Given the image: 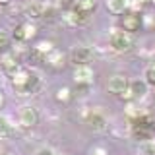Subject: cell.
Instances as JSON below:
<instances>
[{"label":"cell","mask_w":155,"mask_h":155,"mask_svg":"<svg viewBox=\"0 0 155 155\" xmlns=\"http://www.w3.org/2000/svg\"><path fill=\"white\" fill-rule=\"evenodd\" d=\"M149 4H153V6H155V0H149Z\"/></svg>","instance_id":"28"},{"label":"cell","mask_w":155,"mask_h":155,"mask_svg":"<svg viewBox=\"0 0 155 155\" xmlns=\"http://www.w3.org/2000/svg\"><path fill=\"white\" fill-rule=\"evenodd\" d=\"M130 128H132V136L140 142H149L155 136V120H151V116L147 113L140 114L138 118L130 120Z\"/></svg>","instance_id":"1"},{"label":"cell","mask_w":155,"mask_h":155,"mask_svg":"<svg viewBox=\"0 0 155 155\" xmlns=\"http://www.w3.org/2000/svg\"><path fill=\"white\" fill-rule=\"evenodd\" d=\"M2 105H4V93L0 91V109H2Z\"/></svg>","instance_id":"25"},{"label":"cell","mask_w":155,"mask_h":155,"mask_svg":"<svg viewBox=\"0 0 155 155\" xmlns=\"http://www.w3.org/2000/svg\"><path fill=\"white\" fill-rule=\"evenodd\" d=\"M140 155H155V142L149 140V142H142L140 143V149H138Z\"/></svg>","instance_id":"18"},{"label":"cell","mask_w":155,"mask_h":155,"mask_svg":"<svg viewBox=\"0 0 155 155\" xmlns=\"http://www.w3.org/2000/svg\"><path fill=\"white\" fill-rule=\"evenodd\" d=\"M130 6H132V2H130V0H107V8H109V12L114 14V16L124 14Z\"/></svg>","instance_id":"13"},{"label":"cell","mask_w":155,"mask_h":155,"mask_svg":"<svg viewBox=\"0 0 155 155\" xmlns=\"http://www.w3.org/2000/svg\"><path fill=\"white\" fill-rule=\"evenodd\" d=\"M45 62L48 66H52V68H62V64H64V54H62L58 48H54V51H51L47 54Z\"/></svg>","instance_id":"15"},{"label":"cell","mask_w":155,"mask_h":155,"mask_svg":"<svg viewBox=\"0 0 155 155\" xmlns=\"http://www.w3.org/2000/svg\"><path fill=\"white\" fill-rule=\"evenodd\" d=\"M128 87H130V81H128V78L122 76V74H114L109 80V84H107V89L113 95H124L126 91H128Z\"/></svg>","instance_id":"8"},{"label":"cell","mask_w":155,"mask_h":155,"mask_svg":"<svg viewBox=\"0 0 155 155\" xmlns=\"http://www.w3.org/2000/svg\"><path fill=\"white\" fill-rule=\"evenodd\" d=\"M89 155H107V149L105 147H99V145H97V147H93L89 151Z\"/></svg>","instance_id":"24"},{"label":"cell","mask_w":155,"mask_h":155,"mask_svg":"<svg viewBox=\"0 0 155 155\" xmlns=\"http://www.w3.org/2000/svg\"><path fill=\"white\" fill-rule=\"evenodd\" d=\"M10 51V35L6 31H0V54Z\"/></svg>","instance_id":"22"},{"label":"cell","mask_w":155,"mask_h":155,"mask_svg":"<svg viewBox=\"0 0 155 155\" xmlns=\"http://www.w3.org/2000/svg\"><path fill=\"white\" fill-rule=\"evenodd\" d=\"M14 124H12V120L8 118V116H4V114H0V140H10L14 136Z\"/></svg>","instance_id":"14"},{"label":"cell","mask_w":155,"mask_h":155,"mask_svg":"<svg viewBox=\"0 0 155 155\" xmlns=\"http://www.w3.org/2000/svg\"><path fill=\"white\" fill-rule=\"evenodd\" d=\"M2 84H4V76L0 74V91H2Z\"/></svg>","instance_id":"27"},{"label":"cell","mask_w":155,"mask_h":155,"mask_svg":"<svg viewBox=\"0 0 155 155\" xmlns=\"http://www.w3.org/2000/svg\"><path fill=\"white\" fill-rule=\"evenodd\" d=\"M143 81L147 84L149 87H155V62H151L143 72Z\"/></svg>","instance_id":"16"},{"label":"cell","mask_w":155,"mask_h":155,"mask_svg":"<svg viewBox=\"0 0 155 155\" xmlns=\"http://www.w3.org/2000/svg\"><path fill=\"white\" fill-rule=\"evenodd\" d=\"M95 52L91 47H85V45H80V47H74L70 52V62L74 64L76 68L78 66H89V62L93 60Z\"/></svg>","instance_id":"4"},{"label":"cell","mask_w":155,"mask_h":155,"mask_svg":"<svg viewBox=\"0 0 155 155\" xmlns=\"http://www.w3.org/2000/svg\"><path fill=\"white\" fill-rule=\"evenodd\" d=\"M153 142H155V136H153Z\"/></svg>","instance_id":"29"},{"label":"cell","mask_w":155,"mask_h":155,"mask_svg":"<svg viewBox=\"0 0 155 155\" xmlns=\"http://www.w3.org/2000/svg\"><path fill=\"white\" fill-rule=\"evenodd\" d=\"M56 6L62 10V12H72V10L78 8V0H56Z\"/></svg>","instance_id":"21"},{"label":"cell","mask_w":155,"mask_h":155,"mask_svg":"<svg viewBox=\"0 0 155 155\" xmlns=\"http://www.w3.org/2000/svg\"><path fill=\"white\" fill-rule=\"evenodd\" d=\"M74 81L78 85H91L93 84V70H91V66H78L74 70Z\"/></svg>","instance_id":"12"},{"label":"cell","mask_w":155,"mask_h":155,"mask_svg":"<svg viewBox=\"0 0 155 155\" xmlns=\"http://www.w3.org/2000/svg\"><path fill=\"white\" fill-rule=\"evenodd\" d=\"M70 99H72L70 87H58V89H56V101H58V103H68Z\"/></svg>","instance_id":"19"},{"label":"cell","mask_w":155,"mask_h":155,"mask_svg":"<svg viewBox=\"0 0 155 155\" xmlns=\"http://www.w3.org/2000/svg\"><path fill=\"white\" fill-rule=\"evenodd\" d=\"M147 84H145L143 80H136V81H130V87H128V91L122 95L124 99H128V101H142L145 99V95H147Z\"/></svg>","instance_id":"6"},{"label":"cell","mask_w":155,"mask_h":155,"mask_svg":"<svg viewBox=\"0 0 155 155\" xmlns=\"http://www.w3.org/2000/svg\"><path fill=\"white\" fill-rule=\"evenodd\" d=\"M78 8L87 14H93L97 8V0H78Z\"/></svg>","instance_id":"20"},{"label":"cell","mask_w":155,"mask_h":155,"mask_svg":"<svg viewBox=\"0 0 155 155\" xmlns=\"http://www.w3.org/2000/svg\"><path fill=\"white\" fill-rule=\"evenodd\" d=\"M64 18H66V21L70 23V25L81 27V25H85V23L91 19V14H87V12H84V10L76 8V10H72V12H68Z\"/></svg>","instance_id":"10"},{"label":"cell","mask_w":155,"mask_h":155,"mask_svg":"<svg viewBox=\"0 0 155 155\" xmlns=\"http://www.w3.org/2000/svg\"><path fill=\"white\" fill-rule=\"evenodd\" d=\"M29 76H31V70H25V68H19L16 74H12V85L16 89V93L19 97L25 95V87H27V81H29Z\"/></svg>","instance_id":"7"},{"label":"cell","mask_w":155,"mask_h":155,"mask_svg":"<svg viewBox=\"0 0 155 155\" xmlns=\"http://www.w3.org/2000/svg\"><path fill=\"white\" fill-rule=\"evenodd\" d=\"M12 0H0V6H6V4H10Z\"/></svg>","instance_id":"26"},{"label":"cell","mask_w":155,"mask_h":155,"mask_svg":"<svg viewBox=\"0 0 155 155\" xmlns=\"http://www.w3.org/2000/svg\"><path fill=\"white\" fill-rule=\"evenodd\" d=\"M84 124L89 130H95V132H105V130L109 128V120H107V116L101 113V110H97V109L84 113Z\"/></svg>","instance_id":"3"},{"label":"cell","mask_w":155,"mask_h":155,"mask_svg":"<svg viewBox=\"0 0 155 155\" xmlns=\"http://www.w3.org/2000/svg\"><path fill=\"white\" fill-rule=\"evenodd\" d=\"M109 45L114 52H130L136 45L134 41V35L126 33L124 29H114L109 37Z\"/></svg>","instance_id":"2"},{"label":"cell","mask_w":155,"mask_h":155,"mask_svg":"<svg viewBox=\"0 0 155 155\" xmlns=\"http://www.w3.org/2000/svg\"><path fill=\"white\" fill-rule=\"evenodd\" d=\"M35 155H56V153H54V149H51V147H41Z\"/></svg>","instance_id":"23"},{"label":"cell","mask_w":155,"mask_h":155,"mask_svg":"<svg viewBox=\"0 0 155 155\" xmlns=\"http://www.w3.org/2000/svg\"><path fill=\"white\" fill-rule=\"evenodd\" d=\"M21 27H23V41H29V39L35 37V33H37L35 23H31V21H23V23H21Z\"/></svg>","instance_id":"17"},{"label":"cell","mask_w":155,"mask_h":155,"mask_svg":"<svg viewBox=\"0 0 155 155\" xmlns=\"http://www.w3.org/2000/svg\"><path fill=\"white\" fill-rule=\"evenodd\" d=\"M140 27H142V16L138 12H130L122 18V29L126 33L134 35L136 31H140Z\"/></svg>","instance_id":"9"},{"label":"cell","mask_w":155,"mask_h":155,"mask_svg":"<svg viewBox=\"0 0 155 155\" xmlns=\"http://www.w3.org/2000/svg\"><path fill=\"white\" fill-rule=\"evenodd\" d=\"M18 120H19V126L25 128V130L35 128V126L39 124V113H37V109H35V107H31V105L21 107V109H19Z\"/></svg>","instance_id":"5"},{"label":"cell","mask_w":155,"mask_h":155,"mask_svg":"<svg viewBox=\"0 0 155 155\" xmlns=\"http://www.w3.org/2000/svg\"><path fill=\"white\" fill-rule=\"evenodd\" d=\"M0 64H2L4 72H8L10 76L16 74V72L19 70V60H18V56L14 54L12 51H8V52H4V54H0Z\"/></svg>","instance_id":"11"}]
</instances>
